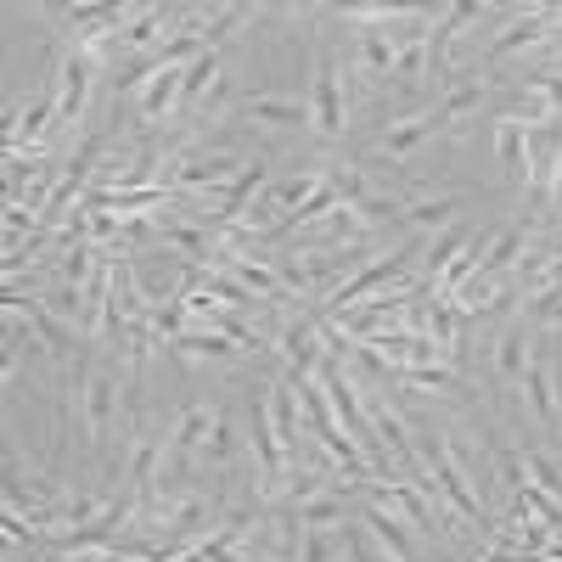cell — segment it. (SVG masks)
I'll list each match as a JSON object with an SVG mask.
<instances>
[{
  "instance_id": "16",
  "label": "cell",
  "mask_w": 562,
  "mask_h": 562,
  "mask_svg": "<svg viewBox=\"0 0 562 562\" xmlns=\"http://www.w3.org/2000/svg\"><path fill=\"white\" fill-rule=\"evenodd\" d=\"M349 209L360 214V225H366V231H378V225H394V220H405V198H400V192H383V186H371V192H366V198H355Z\"/></svg>"
},
{
  "instance_id": "19",
  "label": "cell",
  "mask_w": 562,
  "mask_h": 562,
  "mask_svg": "<svg viewBox=\"0 0 562 562\" xmlns=\"http://www.w3.org/2000/svg\"><path fill=\"white\" fill-rule=\"evenodd\" d=\"M203 461H209V467H231V461H237V422H231V416H220V422H214Z\"/></svg>"
},
{
  "instance_id": "5",
  "label": "cell",
  "mask_w": 562,
  "mask_h": 562,
  "mask_svg": "<svg viewBox=\"0 0 562 562\" xmlns=\"http://www.w3.org/2000/svg\"><path fill=\"white\" fill-rule=\"evenodd\" d=\"M90 85H97V63L68 45V57H63V68H57V124L74 130V124L85 119V108H90Z\"/></svg>"
},
{
  "instance_id": "2",
  "label": "cell",
  "mask_w": 562,
  "mask_h": 562,
  "mask_svg": "<svg viewBox=\"0 0 562 562\" xmlns=\"http://www.w3.org/2000/svg\"><path fill=\"white\" fill-rule=\"evenodd\" d=\"M344 63L338 57H321L315 63V85H310V130L321 140H338L349 130V90H344Z\"/></svg>"
},
{
  "instance_id": "17",
  "label": "cell",
  "mask_w": 562,
  "mask_h": 562,
  "mask_svg": "<svg viewBox=\"0 0 562 562\" xmlns=\"http://www.w3.org/2000/svg\"><path fill=\"white\" fill-rule=\"evenodd\" d=\"M461 248H467V231H461V225H445L439 237L428 243V265H422V288L434 293V281H439V276L450 270V259H456Z\"/></svg>"
},
{
  "instance_id": "10",
  "label": "cell",
  "mask_w": 562,
  "mask_h": 562,
  "mask_svg": "<svg viewBox=\"0 0 562 562\" xmlns=\"http://www.w3.org/2000/svg\"><path fill=\"white\" fill-rule=\"evenodd\" d=\"M243 119L259 130H304L310 102L304 97H243Z\"/></svg>"
},
{
  "instance_id": "1",
  "label": "cell",
  "mask_w": 562,
  "mask_h": 562,
  "mask_svg": "<svg viewBox=\"0 0 562 562\" xmlns=\"http://www.w3.org/2000/svg\"><path fill=\"white\" fill-rule=\"evenodd\" d=\"M411 259H416V243H400V248H389L383 259H371V265H360L355 276H344L338 293L326 299V321H338L344 310H355V304H366V299H378V288H394V276H400Z\"/></svg>"
},
{
  "instance_id": "7",
  "label": "cell",
  "mask_w": 562,
  "mask_h": 562,
  "mask_svg": "<svg viewBox=\"0 0 562 562\" xmlns=\"http://www.w3.org/2000/svg\"><path fill=\"white\" fill-rule=\"evenodd\" d=\"M535 349H540V333H535L524 315H512L501 326V338H495V378L501 383H524V366H529Z\"/></svg>"
},
{
  "instance_id": "15",
  "label": "cell",
  "mask_w": 562,
  "mask_h": 562,
  "mask_svg": "<svg viewBox=\"0 0 562 562\" xmlns=\"http://www.w3.org/2000/svg\"><path fill=\"white\" fill-rule=\"evenodd\" d=\"M394 389H416V394H450V400H461L467 394V383H461V371L456 366H411V371H394Z\"/></svg>"
},
{
  "instance_id": "11",
  "label": "cell",
  "mask_w": 562,
  "mask_h": 562,
  "mask_svg": "<svg viewBox=\"0 0 562 562\" xmlns=\"http://www.w3.org/2000/svg\"><path fill=\"white\" fill-rule=\"evenodd\" d=\"M225 85V63H220V52H209V57H198V63H186V79H180V113H198L203 119V108H209V97Z\"/></svg>"
},
{
  "instance_id": "6",
  "label": "cell",
  "mask_w": 562,
  "mask_h": 562,
  "mask_svg": "<svg viewBox=\"0 0 562 562\" xmlns=\"http://www.w3.org/2000/svg\"><path fill=\"white\" fill-rule=\"evenodd\" d=\"M439 130H450L445 119H439V108H422V113H411V119H394L383 135H378V158H389V164H405L422 140L428 135H439Z\"/></svg>"
},
{
  "instance_id": "12",
  "label": "cell",
  "mask_w": 562,
  "mask_h": 562,
  "mask_svg": "<svg viewBox=\"0 0 562 562\" xmlns=\"http://www.w3.org/2000/svg\"><path fill=\"white\" fill-rule=\"evenodd\" d=\"M495 153H501V175L529 192V130L518 119H506V113L495 119Z\"/></svg>"
},
{
  "instance_id": "3",
  "label": "cell",
  "mask_w": 562,
  "mask_h": 562,
  "mask_svg": "<svg viewBox=\"0 0 562 562\" xmlns=\"http://www.w3.org/2000/svg\"><path fill=\"white\" fill-rule=\"evenodd\" d=\"M524 400H529V411H535V422H540L546 434H562L557 366H551V355H546V349H535V355H529V366H524Z\"/></svg>"
},
{
  "instance_id": "18",
  "label": "cell",
  "mask_w": 562,
  "mask_h": 562,
  "mask_svg": "<svg viewBox=\"0 0 562 562\" xmlns=\"http://www.w3.org/2000/svg\"><path fill=\"white\" fill-rule=\"evenodd\" d=\"M428 29H434V23H428ZM428 29H416V34L400 45V63H394L400 79H422V74H428Z\"/></svg>"
},
{
  "instance_id": "4",
  "label": "cell",
  "mask_w": 562,
  "mask_h": 562,
  "mask_svg": "<svg viewBox=\"0 0 562 562\" xmlns=\"http://www.w3.org/2000/svg\"><path fill=\"white\" fill-rule=\"evenodd\" d=\"M113 411H119V371L97 366L85 371V400H79V416H85V439L102 450L108 428H113Z\"/></svg>"
},
{
  "instance_id": "9",
  "label": "cell",
  "mask_w": 562,
  "mask_h": 562,
  "mask_svg": "<svg viewBox=\"0 0 562 562\" xmlns=\"http://www.w3.org/2000/svg\"><path fill=\"white\" fill-rule=\"evenodd\" d=\"M394 63H400V45L389 40V29H360L355 34V74L366 85H383L394 74Z\"/></svg>"
},
{
  "instance_id": "8",
  "label": "cell",
  "mask_w": 562,
  "mask_h": 562,
  "mask_svg": "<svg viewBox=\"0 0 562 562\" xmlns=\"http://www.w3.org/2000/svg\"><path fill=\"white\" fill-rule=\"evenodd\" d=\"M180 79H186V68H164L147 90H135V113H140V124H147V130L180 119Z\"/></svg>"
},
{
  "instance_id": "13",
  "label": "cell",
  "mask_w": 562,
  "mask_h": 562,
  "mask_svg": "<svg viewBox=\"0 0 562 562\" xmlns=\"http://www.w3.org/2000/svg\"><path fill=\"white\" fill-rule=\"evenodd\" d=\"M360 529L371 535V546H378L383 557H394V562H411V535H416V529H405L400 518H389L383 506H366V512H360Z\"/></svg>"
},
{
  "instance_id": "21",
  "label": "cell",
  "mask_w": 562,
  "mask_h": 562,
  "mask_svg": "<svg viewBox=\"0 0 562 562\" xmlns=\"http://www.w3.org/2000/svg\"><path fill=\"white\" fill-rule=\"evenodd\" d=\"M546 220L562 231V153H557V169H551V198H546Z\"/></svg>"
},
{
  "instance_id": "20",
  "label": "cell",
  "mask_w": 562,
  "mask_h": 562,
  "mask_svg": "<svg viewBox=\"0 0 562 562\" xmlns=\"http://www.w3.org/2000/svg\"><path fill=\"white\" fill-rule=\"evenodd\" d=\"M450 214H456V198H428V203L405 209V220H411L416 231H439V225H445Z\"/></svg>"
},
{
  "instance_id": "14",
  "label": "cell",
  "mask_w": 562,
  "mask_h": 562,
  "mask_svg": "<svg viewBox=\"0 0 562 562\" xmlns=\"http://www.w3.org/2000/svg\"><path fill=\"white\" fill-rule=\"evenodd\" d=\"M422 338L434 344V355H439L445 366H456L461 338H456V310H450L445 299H428V304H422Z\"/></svg>"
}]
</instances>
